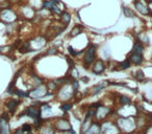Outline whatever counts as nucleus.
<instances>
[{"mask_svg": "<svg viewBox=\"0 0 152 134\" xmlns=\"http://www.w3.org/2000/svg\"><path fill=\"white\" fill-rule=\"evenodd\" d=\"M115 123L121 131V134H134L137 130L134 116H118L115 118Z\"/></svg>", "mask_w": 152, "mask_h": 134, "instance_id": "1", "label": "nucleus"}, {"mask_svg": "<svg viewBox=\"0 0 152 134\" xmlns=\"http://www.w3.org/2000/svg\"><path fill=\"white\" fill-rule=\"evenodd\" d=\"M76 93L74 92L73 88H72L71 83L63 84L58 87V89L55 92V98L59 101V102H71L74 98H75Z\"/></svg>", "mask_w": 152, "mask_h": 134, "instance_id": "2", "label": "nucleus"}, {"mask_svg": "<svg viewBox=\"0 0 152 134\" xmlns=\"http://www.w3.org/2000/svg\"><path fill=\"white\" fill-rule=\"evenodd\" d=\"M97 49L98 46L96 44H91L87 47V49L83 53V66L85 69H89L92 66V64L95 62V60L97 59Z\"/></svg>", "mask_w": 152, "mask_h": 134, "instance_id": "3", "label": "nucleus"}, {"mask_svg": "<svg viewBox=\"0 0 152 134\" xmlns=\"http://www.w3.org/2000/svg\"><path fill=\"white\" fill-rule=\"evenodd\" d=\"M115 114H117V110L102 104L101 106L96 108L95 115H94V121H97L99 123H101V121H105V119H108L110 117H113Z\"/></svg>", "mask_w": 152, "mask_h": 134, "instance_id": "4", "label": "nucleus"}, {"mask_svg": "<svg viewBox=\"0 0 152 134\" xmlns=\"http://www.w3.org/2000/svg\"><path fill=\"white\" fill-rule=\"evenodd\" d=\"M52 125L54 127L55 131L56 132H61V133H68L70 130L72 129V125L70 123V119L68 118L67 115H64V116H59L56 118H52Z\"/></svg>", "mask_w": 152, "mask_h": 134, "instance_id": "5", "label": "nucleus"}, {"mask_svg": "<svg viewBox=\"0 0 152 134\" xmlns=\"http://www.w3.org/2000/svg\"><path fill=\"white\" fill-rule=\"evenodd\" d=\"M100 133L101 134H121L118 126L116 125L115 121L110 118L100 123Z\"/></svg>", "mask_w": 152, "mask_h": 134, "instance_id": "6", "label": "nucleus"}, {"mask_svg": "<svg viewBox=\"0 0 152 134\" xmlns=\"http://www.w3.org/2000/svg\"><path fill=\"white\" fill-rule=\"evenodd\" d=\"M0 19L5 22V24L15 23L18 19V15L11 7H5V9L0 10Z\"/></svg>", "mask_w": 152, "mask_h": 134, "instance_id": "7", "label": "nucleus"}, {"mask_svg": "<svg viewBox=\"0 0 152 134\" xmlns=\"http://www.w3.org/2000/svg\"><path fill=\"white\" fill-rule=\"evenodd\" d=\"M47 92H48V90H47L46 85L42 84V85L37 86V87H34L30 90H28V98H32V100H41V98H45Z\"/></svg>", "mask_w": 152, "mask_h": 134, "instance_id": "8", "label": "nucleus"}, {"mask_svg": "<svg viewBox=\"0 0 152 134\" xmlns=\"http://www.w3.org/2000/svg\"><path fill=\"white\" fill-rule=\"evenodd\" d=\"M23 116L29 117V118H31L32 121H34V119H36L37 117L42 116V112H41L40 107H37V106H34V105H30V106H28L27 108H25L19 114V118H22Z\"/></svg>", "mask_w": 152, "mask_h": 134, "instance_id": "9", "label": "nucleus"}, {"mask_svg": "<svg viewBox=\"0 0 152 134\" xmlns=\"http://www.w3.org/2000/svg\"><path fill=\"white\" fill-rule=\"evenodd\" d=\"M107 69V65H106L105 61L102 59H96L95 62L92 64L91 66V71L93 75L95 76H101L105 73Z\"/></svg>", "mask_w": 152, "mask_h": 134, "instance_id": "10", "label": "nucleus"}, {"mask_svg": "<svg viewBox=\"0 0 152 134\" xmlns=\"http://www.w3.org/2000/svg\"><path fill=\"white\" fill-rule=\"evenodd\" d=\"M0 134H12L10 126V114L2 112L0 114Z\"/></svg>", "mask_w": 152, "mask_h": 134, "instance_id": "11", "label": "nucleus"}, {"mask_svg": "<svg viewBox=\"0 0 152 134\" xmlns=\"http://www.w3.org/2000/svg\"><path fill=\"white\" fill-rule=\"evenodd\" d=\"M133 7H134L135 11H137V13L141 14V15L146 16V17L151 16V13H150L147 4L144 3L142 0H134V1H133Z\"/></svg>", "mask_w": 152, "mask_h": 134, "instance_id": "12", "label": "nucleus"}, {"mask_svg": "<svg viewBox=\"0 0 152 134\" xmlns=\"http://www.w3.org/2000/svg\"><path fill=\"white\" fill-rule=\"evenodd\" d=\"M20 104H21L20 98H10V100H7V103H5V108L7 110V113L11 115H14Z\"/></svg>", "mask_w": 152, "mask_h": 134, "instance_id": "13", "label": "nucleus"}, {"mask_svg": "<svg viewBox=\"0 0 152 134\" xmlns=\"http://www.w3.org/2000/svg\"><path fill=\"white\" fill-rule=\"evenodd\" d=\"M52 118H45V123L39 130V134H55V129L52 125Z\"/></svg>", "mask_w": 152, "mask_h": 134, "instance_id": "14", "label": "nucleus"}, {"mask_svg": "<svg viewBox=\"0 0 152 134\" xmlns=\"http://www.w3.org/2000/svg\"><path fill=\"white\" fill-rule=\"evenodd\" d=\"M110 83H112V81H110V80H104V81L96 84V85L93 86V88L91 89V96H97V94H99L100 92L103 91L105 88H107L108 86H110Z\"/></svg>", "mask_w": 152, "mask_h": 134, "instance_id": "15", "label": "nucleus"}, {"mask_svg": "<svg viewBox=\"0 0 152 134\" xmlns=\"http://www.w3.org/2000/svg\"><path fill=\"white\" fill-rule=\"evenodd\" d=\"M21 12H22V16L28 20H31L37 17V11L34 7H30V5H24V7H22Z\"/></svg>", "mask_w": 152, "mask_h": 134, "instance_id": "16", "label": "nucleus"}, {"mask_svg": "<svg viewBox=\"0 0 152 134\" xmlns=\"http://www.w3.org/2000/svg\"><path fill=\"white\" fill-rule=\"evenodd\" d=\"M129 61L131 62L132 65L135 66H141L144 63V56L143 55H139V53H130L128 56Z\"/></svg>", "mask_w": 152, "mask_h": 134, "instance_id": "17", "label": "nucleus"}, {"mask_svg": "<svg viewBox=\"0 0 152 134\" xmlns=\"http://www.w3.org/2000/svg\"><path fill=\"white\" fill-rule=\"evenodd\" d=\"M83 30H85V27H83V24H75V25L71 28V30H70L69 38H71V39L75 38V37H77L78 35H80L81 33L83 32Z\"/></svg>", "mask_w": 152, "mask_h": 134, "instance_id": "18", "label": "nucleus"}, {"mask_svg": "<svg viewBox=\"0 0 152 134\" xmlns=\"http://www.w3.org/2000/svg\"><path fill=\"white\" fill-rule=\"evenodd\" d=\"M117 101H118V104L120 105L121 107L130 106V105L132 104V101H131V98H129L128 96H126V94H119Z\"/></svg>", "mask_w": 152, "mask_h": 134, "instance_id": "19", "label": "nucleus"}, {"mask_svg": "<svg viewBox=\"0 0 152 134\" xmlns=\"http://www.w3.org/2000/svg\"><path fill=\"white\" fill-rule=\"evenodd\" d=\"M83 134H101L100 133V123L97 121H93L89 129Z\"/></svg>", "mask_w": 152, "mask_h": 134, "instance_id": "20", "label": "nucleus"}, {"mask_svg": "<svg viewBox=\"0 0 152 134\" xmlns=\"http://www.w3.org/2000/svg\"><path fill=\"white\" fill-rule=\"evenodd\" d=\"M71 19H72L71 14L68 13L67 11L61 12V14L59 15V21H61V23L63 24L64 26H66V27H68V25H69L70 22H71Z\"/></svg>", "mask_w": 152, "mask_h": 134, "instance_id": "21", "label": "nucleus"}, {"mask_svg": "<svg viewBox=\"0 0 152 134\" xmlns=\"http://www.w3.org/2000/svg\"><path fill=\"white\" fill-rule=\"evenodd\" d=\"M144 51H145V46L140 42L139 40H135L133 42V46H132V49H131L130 53H139V55H143Z\"/></svg>", "mask_w": 152, "mask_h": 134, "instance_id": "22", "label": "nucleus"}, {"mask_svg": "<svg viewBox=\"0 0 152 134\" xmlns=\"http://www.w3.org/2000/svg\"><path fill=\"white\" fill-rule=\"evenodd\" d=\"M94 119L91 118V117H83V123H81V126H80V134L85 133L88 129L90 128V126L92 125Z\"/></svg>", "mask_w": 152, "mask_h": 134, "instance_id": "23", "label": "nucleus"}, {"mask_svg": "<svg viewBox=\"0 0 152 134\" xmlns=\"http://www.w3.org/2000/svg\"><path fill=\"white\" fill-rule=\"evenodd\" d=\"M131 62L129 61L128 58H126L125 60H123L122 62H120V63H118V65L116 66V67H118L117 68V70H127V69H129L131 67Z\"/></svg>", "mask_w": 152, "mask_h": 134, "instance_id": "24", "label": "nucleus"}, {"mask_svg": "<svg viewBox=\"0 0 152 134\" xmlns=\"http://www.w3.org/2000/svg\"><path fill=\"white\" fill-rule=\"evenodd\" d=\"M73 106H74V104L72 102H64L61 104L59 109H61V112H64L65 114H67L68 112H70V111L73 109Z\"/></svg>", "mask_w": 152, "mask_h": 134, "instance_id": "25", "label": "nucleus"}, {"mask_svg": "<svg viewBox=\"0 0 152 134\" xmlns=\"http://www.w3.org/2000/svg\"><path fill=\"white\" fill-rule=\"evenodd\" d=\"M133 78H134L135 81L139 82V83H143V82L146 81L145 73H144V71L142 70V69H137V70H135L134 73H133Z\"/></svg>", "mask_w": 152, "mask_h": 134, "instance_id": "26", "label": "nucleus"}, {"mask_svg": "<svg viewBox=\"0 0 152 134\" xmlns=\"http://www.w3.org/2000/svg\"><path fill=\"white\" fill-rule=\"evenodd\" d=\"M45 85H46V87H47V90L51 92H56V90L58 89V87H59V85L56 83L55 80H50V81L47 82Z\"/></svg>", "mask_w": 152, "mask_h": 134, "instance_id": "27", "label": "nucleus"}, {"mask_svg": "<svg viewBox=\"0 0 152 134\" xmlns=\"http://www.w3.org/2000/svg\"><path fill=\"white\" fill-rule=\"evenodd\" d=\"M122 12H123V15H124L126 18H135L137 17L134 11H133L132 9H130V7H122Z\"/></svg>", "mask_w": 152, "mask_h": 134, "instance_id": "28", "label": "nucleus"}, {"mask_svg": "<svg viewBox=\"0 0 152 134\" xmlns=\"http://www.w3.org/2000/svg\"><path fill=\"white\" fill-rule=\"evenodd\" d=\"M137 39L142 43V44L144 45V46H148V45L150 44V39H149V37H148L146 34L139 35V36L137 37Z\"/></svg>", "mask_w": 152, "mask_h": 134, "instance_id": "29", "label": "nucleus"}, {"mask_svg": "<svg viewBox=\"0 0 152 134\" xmlns=\"http://www.w3.org/2000/svg\"><path fill=\"white\" fill-rule=\"evenodd\" d=\"M20 128H21V130L23 131L24 134H31L32 130H34V126H32V124H28V123L23 124Z\"/></svg>", "mask_w": 152, "mask_h": 134, "instance_id": "30", "label": "nucleus"}, {"mask_svg": "<svg viewBox=\"0 0 152 134\" xmlns=\"http://www.w3.org/2000/svg\"><path fill=\"white\" fill-rule=\"evenodd\" d=\"M68 53H69L70 57H72V58H77V57H79L80 55H83V53H85V50L78 51V50H76V49H74L72 46H68Z\"/></svg>", "mask_w": 152, "mask_h": 134, "instance_id": "31", "label": "nucleus"}, {"mask_svg": "<svg viewBox=\"0 0 152 134\" xmlns=\"http://www.w3.org/2000/svg\"><path fill=\"white\" fill-rule=\"evenodd\" d=\"M14 94H15V96H17L20 100H21V98H28V91H24V90L18 89V88H16V89H15Z\"/></svg>", "mask_w": 152, "mask_h": 134, "instance_id": "32", "label": "nucleus"}, {"mask_svg": "<svg viewBox=\"0 0 152 134\" xmlns=\"http://www.w3.org/2000/svg\"><path fill=\"white\" fill-rule=\"evenodd\" d=\"M69 73H70V78L72 80H78L80 78V73H79L78 69L76 68V67H74L73 69H70Z\"/></svg>", "mask_w": 152, "mask_h": 134, "instance_id": "33", "label": "nucleus"}, {"mask_svg": "<svg viewBox=\"0 0 152 134\" xmlns=\"http://www.w3.org/2000/svg\"><path fill=\"white\" fill-rule=\"evenodd\" d=\"M57 53H58V49H57V47L52 46V47H49V48L47 49L43 55L44 56H55V55H57Z\"/></svg>", "mask_w": 152, "mask_h": 134, "instance_id": "34", "label": "nucleus"}, {"mask_svg": "<svg viewBox=\"0 0 152 134\" xmlns=\"http://www.w3.org/2000/svg\"><path fill=\"white\" fill-rule=\"evenodd\" d=\"M71 85H72V88H73L74 92L77 94V91L79 90V82H78V80H72Z\"/></svg>", "mask_w": 152, "mask_h": 134, "instance_id": "35", "label": "nucleus"}, {"mask_svg": "<svg viewBox=\"0 0 152 134\" xmlns=\"http://www.w3.org/2000/svg\"><path fill=\"white\" fill-rule=\"evenodd\" d=\"M66 59H67L68 65H69V70H70V69H73L74 67H75V62H74L73 58L69 57V56H67V57H66Z\"/></svg>", "mask_w": 152, "mask_h": 134, "instance_id": "36", "label": "nucleus"}, {"mask_svg": "<svg viewBox=\"0 0 152 134\" xmlns=\"http://www.w3.org/2000/svg\"><path fill=\"white\" fill-rule=\"evenodd\" d=\"M147 7L149 9L150 13H151V16H152V0H147Z\"/></svg>", "mask_w": 152, "mask_h": 134, "instance_id": "37", "label": "nucleus"}, {"mask_svg": "<svg viewBox=\"0 0 152 134\" xmlns=\"http://www.w3.org/2000/svg\"><path fill=\"white\" fill-rule=\"evenodd\" d=\"M12 134H24V133H23V131L21 130V128H17V129H16Z\"/></svg>", "mask_w": 152, "mask_h": 134, "instance_id": "38", "label": "nucleus"}, {"mask_svg": "<svg viewBox=\"0 0 152 134\" xmlns=\"http://www.w3.org/2000/svg\"><path fill=\"white\" fill-rule=\"evenodd\" d=\"M80 81L83 82V83H88L90 81L89 77H80Z\"/></svg>", "mask_w": 152, "mask_h": 134, "instance_id": "39", "label": "nucleus"}, {"mask_svg": "<svg viewBox=\"0 0 152 134\" xmlns=\"http://www.w3.org/2000/svg\"><path fill=\"white\" fill-rule=\"evenodd\" d=\"M4 1H7V0H0V2H4Z\"/></svg>", "mask_w": 152, "mask_h": 134, "instance_id": "40", "label": "nucleus"}, {"mask_svg": "<svg viewBox=\"0 0 152 134\" xmlns=\"http://www.w3.org/2000/svg\"><path fill=\"white\" fill-rule=\"evenodd\" d=\"M67 134H68V133H67Z\"/></svg>", "mask_w": 152, "mask_h": 134, "instance_id": "41", "label": "nucleus"}]
</instances>
